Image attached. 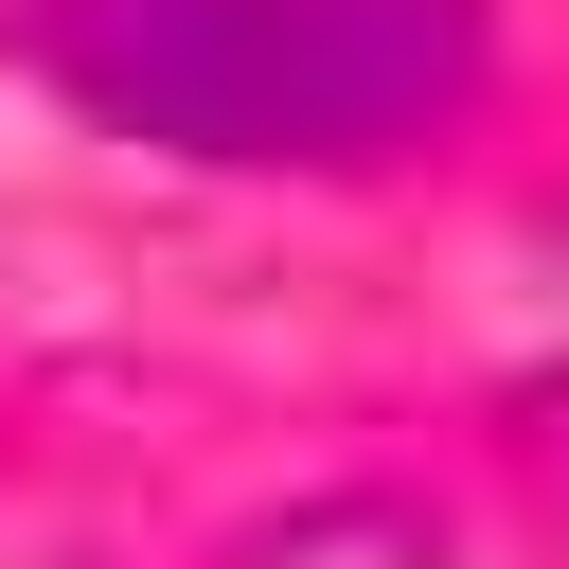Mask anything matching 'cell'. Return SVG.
Returning a JSON list of instances; mask_svg holds the SVG:
<instances>
[{
  "mask_svg": "<svg viewBox=\"0 0 569 569\" xmlns=\"http://www.w3.org/2000/svg\"><path fill=\"white\" fill-rule=\"evenodd\" d=\"M18 53L89 124L213 178H373L498 71L480 0H36Z\"/></svg>",
  "mask_w": 569,
  "mask_h": 569,
  "instance_id": "6da1fadb",
  "label": "cell"
}]
</instances>
